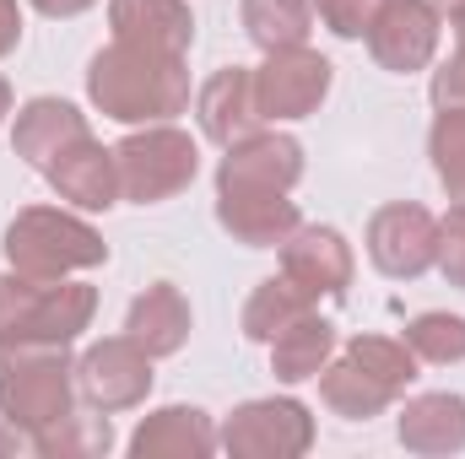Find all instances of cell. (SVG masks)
Returning a JSON list of instances; mask_svg holds the SVG:
<instances>
[{"label": "cell", "instance_id": "obj_1", "mask_svg": "<svg viewBox=\"0 0 465 459\" xmlns=\"http://www.w3.org/2000/svg\"><path fill=\"white\" fill-rule=\"evenodd\" d=\"M93 98L114 119H163L184 109L190 87H184L179 54H163L146 44H119L93 60Z\"/></svg>", "mask_w": 465, "mask_h": 459}, {"label": "cell", "instance_id": "obj_2", "mask_svg": "<svg viewBox=\"0 0 465 459\" xmlns=\"http://www.w3.org/2000/svg\"><path fill=\"white\" fill-rule=\"evenodd\" d=\"M93 314L87 287H33L0 281V341H71Z\"/></svg>", "mask_w": 465, "mask_h": 459}, {"label": "cell", "instance_id": "obj_3", "mask_svg": "<svg viewBox=\"0 0 465 459\" xmlns=\"http://www.w3.org/2000/svg\"><path fill=\"white\" fill-rule=\"evenodd\" d=\"M0 400L16 422L27 427H49L65 422L71 389H65V362L49 351H0Z\"/></svg>", "mask_w": 465, "mask_h": 459}, {"label": "cell", "instance_id": "obj_4", "mask_svg": "<svg viewBox=\"0 0 465 459\" xmlns=\"http://www.w3.org/2000/svg\"><path fill=\"white\" fill-rule=\"evenodd\" d=\"M11 259L33 276H54V270H71V265H98L104 259V243L82 222L71 217H54V211H27L11 238H5Z\"/></svg>", "mask_w": 465, "mask_h": 459}, {"label": "cell", "instance_id": "obj_5", "mask_svg": "<svg viewBox=\"0 0 465 459\" xmlns=\"http://www.w3.org/2000/svg\"><path fill=\"white\" fill-rule=\"evenodd\" d=\"M119 168H124V190L135 200H163L195 173V146L179 130H152V135H135L119 146Z\"/></svg>", "mask_w": 465, "mask_h": 459}, {"label": "cell", "instance_id": "obj_6", "mask_svg": "<svg viewBox=\"0 0 465 459\" xmlns=\"http://www.w3.org/2000/svg\"><path fill=\"white\" fill-rule=\"evenodd\" d=\"M325 87H331V65H325L320 54L287 49V54H276V60L265 65V76H260V103H265V114H276V119H298L325 98Z\"/></svg>", "mask_w": 465, "mask_h": 459}, {"label": "cell", "instance_id": "obj_7", "mask_svg": "<svg viewBox=\"0 0 465 459\" xmlns=\"http://www.w3.org/2000/svg\"><path fill=\"white\" fill-rule=\"evenodd\" d=\"M303 444H309V416L292 400L243 405L228 422V449L238 454H298Z\"/></svg>", "mask_w": 465, "mask_h": 459}, {"label": "cell", "instance_id": "obj_8", "mask_svg": "<svg viewBox=\"0 0 465 459\" xmlns=\"http://www.w3.org/2000/svg\"><path fill=\"white\" fill-rule=\"evenodd\" d=\"M439 44V22L422 0H384L379 22H373V54L390 71H417Z\"/></svg>", "mask_w": 465, "mask_h": 459}, {"label": "cell", "instance_id": "obj_9", "mask_svg": "<svg viewBox=\"0 0 465 459\" xmlns=\"http://www.w3.org/2000/svg\"><path fill=\"white\" fill-rule=\"evenodd\" d=\"M368 243H373V259H379L390 276H417V270H428L439 232H433V217H428V211H417V206H390V211L373 217V238H368Z\"/></svg>", "mask_w": 465, "mask_h": 459}, {"label": "cell", "instance_id": "obj_10", "mask_svg": "<svg viewBox=\"0 0 465 459\" xmlns=\"http://www.w3.org/2000/svg\"><path fill=\"white\" fill-rule=\"evenodd\" d=\"M152 384V367L146 356L130 341H104L87 362H82V389L104 405V411H119V405H135Z\"/></svg>", "mask_w": 465, "mask_h": 459}, {"label": "cell", "instance_id": "obj_11", "mask_svg": "<svg viewBox=\"0 0 465 459\" xmlns=\"http://www.w3.org/2000/svg\"><path fill=\"white\" fill-rule=\"evenodd\" d=\"M114 27L124 44H146L163 54H179L190 44V16L179 0H114Z\"/></svg>", "mask_w": 465, "mask_h": 459}, {"label": "cell", "instance_id": "obj_12", "mask_svg": "<svg viewBox=\"0 0 465 459\" xmlns=\"http://www.w3.org/2000/svg\"><path fill=\"white\" fill-rule=\"evenodd\" d=\"M287 270L303 292H341L351 276V254L331 228H309L287 249Z\"/></svg>", "mask_w": 465, "mask_h": 459}, {"label": "cell", "instance_id": "obj_13", "mask_svg": "<svg viewBox=\"0 0 465 459\" xmlns=\"http://www.w3.org/2000/svg\"><path fill=\"white\" fill-rule=\"evenodd\" d=\"M87 130H82V114L71 109V103H33L27 114L16 119V151L27 157V162H38V168H49L65 146H76Z\"/></svg>", "mask_w": 465, "mask_h": 459}, {"label": "cell", "instance_id": "obj_14", "mask_svg": "<svg viewBox=\"0 0 465 459\" xmlns=\"http://www.w3.org/2000/svg\"><path fill=\"white\" fill-rule=\"evenodd\" d=\"M49 179L60 184L65 200H82V206H109L114 200V168H109V151H98L87 135L76 146H65L54 162H49Z\"/></svg>", "mask_w": 465, "mask_h": 459}, {"label": "cell", "instance_id": "obj_15", "mask_svg": "<svg viewBox=\"0 0 465 459\" xmlns=\"http://www.w3.org/2000/svg\"><path fill=\"white\" fill-rule=\"evenodd\" d=\"M401 438L422 454H439V449H460L465 444V405L450 395H428L417 405H406L401 416Z\"/></svg>", "mask_w": 465, "mask_h": 459}, {"label": "cell", "instance_id": "obj_16", "mask_svg": "<svg viewBox=\"0 0 465 459\" xmlns=\"http://www.w3.org/2000/svg\"><path fill=\"white\" fill-rule=\"evenodd\" d=\"M212 449V433H206V416L201 411H157L141 433H135V454H206Z\"/></svg>", "mask_w": 465, "mask_h": 459}, {"label": "cell", "instance_id": "obj_17", "mask_svg": "<svg viewBox=\"0 0 465 459\" xmlns=\"http://www.w3.org/2000/svg\"><path fill=\"white\" fill-rule=\"evenodd\" d=\"M130 330H135V341L146 346V351H173V346L184 341V330H190V314H184V303H179L173 287H152L130 308Z\"/></svg>", "mask_w": 465, "mask_h": 459}, {"label": "cell", "instance_id": "obj_18", "mask_svg": "<svg viewBox=\"0 0 465 459\" xmlns=\"http://www.w3.org/2000/svg\"><path fill=\"white\" fill-rule=\"evenodd\" d=\"M201 114H206V130H212L217 141L243 135V130L254 124V87H249V76H243V71H223V76L206 87Z\"/></svg>", "mask_w": 465, "mask_h": 459}, {"label": "cell", "instance_id": "obj_19", "mask_svg": "<svg viewBox=\"0 0 465 459\" xmlns=\"http://www.w3.org/2000/svg\"><path fill=\"white\" fill-rule=\"evenodd\" d=\"M325 351H331V325L298 314V319L276 336V373H282V378H309V373H320Z\"/></svg>", "mask_w": 465, "mask_h": 459}, {"label": "cell", "instance_id": "obj_20", "mask_svg": "<svg viewBox=\"0 0 465 459\" xmlns=\"http://www.w3.org/2000/svg\"><path fill=\"white\" fill-rule=\"evenodd\" d=\"M243 16H249V33L265 49H276V44H298L303 38L309 5L303 0H243Z\"/></svg>", "mask_w": 465, "mask_h": 459}, {"label": "cell", "instance_id": "obj_21", "mask_svg": "<svg viewBox=\"0 0 465 459\" xmlns=\"http://www.w3.org/2000/svg\"><path fill=\"white\" fill-rule=\"evenodd\" d=\"M303 287H287V281H271L254 303H249V314H243V325H249V336H276V330H287L298 314H303Z\"/></svg>", "mask_w": 465, "mask_h": 459}, {"label": "cell", "instance_id": "obj_22", "mask_svg": "<svg viewBox=\"0 0 465 459\" xmlns=\"http://www.w3.org/2000/svg\"><path fill=\"white\" fill-rule=\"evenodd\" d=\"M433 157H439L444 184L465 200V109H444V124L433 135Z\"/></svg>", "mask_w": 465, "mask_h": 459}, {"label": "cell", "instance_id": "obj_23", "mask_svg": "<svg viewBox=\"0 0 465 459\" xmlns=\"http://www.w3.org/2000/svg\"><path fill=\"white\" fill-rule=\"evenodd\" d=\"M411 346L433 362H450V356H465V319H444V314H428L411 325Z\"/></svg>", "mask_w": 465, "mask_h": 459}, {"label": "cell", "instance_id": "obj_24", "mask_svg": "<svg viewBox=\"0 0 465 459\" xmlns=\"http://www.w3.org/2000/svg\"><path fill=\"white\" fill-rule=\"evenodd\" d=\"M384 0H320V16L341 33V38H357L362 27H373V11Z\"/></svg>", "mask_w": 465, "mask_h": 459}, {"label": "cell", "instance_id": "obj_25", "mask_svg": "<svg viewBox=\"0 0 465 459\" xmlns=\"http://www.w3.org/2000/svg\"><path fill=\"white\" fill-rule=\"evenodd\" d=\"M444 270L465 287V211H455L450 228H444Z\"/></svg>", "mask_w": 465, "mask_h": 459}, {"label": "cell", "instance_id": "obj_26", "mask_svg": "<svg viewBox=\"0 0 465 459\" xmlns=\"http://www.w3.org/2000/svg\"><path fill=\"white\" fill-rule=\"evenodd\" d=\"M98 444H109V427H71V433L44 438V449H98Z\"/></svg>", "mask_w": 465, "mask_h": 459}, {"label": "cell", "instance_id": "obj_27", "mask_svg": "<svg viewBox=\"0 0 465 459\" xmlns=\"http://www.w3.org/2000/svg\"><path fill=\"white\" fill-rule=\"evenodd\" d=\"M16 44V5L11 0H0V54Z\"/></svg>", "mask_w": 465, "mask_h": 459}, {"label": "cell", "instance_id": "obj_28", "mask_svg": "<svg viewBox=\"0 0 465 459\" xmlns=\"http://www.w3.org/2000/svg\"><path fill=\"white\" fill-rule=\"evenodd\" d=\"M49 16H71V11H82V5H93V0H38Z\"/></svg>", "mask_w": 465, "mask_h": 459}, {"label": "cell", "instance_id": "obj_29", "mask_svg": "<svg viewBox=\"0 0 465 459\" xmlns=\"http://www.w3.org/2000/svg\"><path fill=\"white\" fill-rule=\"evenodd\" d=\"M5 98H11V93H5V82H0V114H5Z\"/></svg>", "mask_w": 465, "mask_h": 459}]
</instances>
